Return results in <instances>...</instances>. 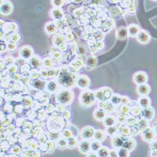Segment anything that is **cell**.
I'll return each instance as SVG.
<instances>
[{
	"mask_svg": "<svg viewBox=\"0 0 157 157\" xmlns=\"http://www.w3.org/2000/svg\"><path fill=\"white\" fill-rule=\"evenodd\" d=\"M78 85L81 88H86L89 85V80L87 79V77L80 78L78 82Z\"/></svg>",
	"mask_w": 157,
	"mask_h": 157,
	"instance_id": "cell-14",
	"label": "cell"
},
{
	"mask_svg": "<svg viewBox=\"0 0 157 157\" xmlns=\"http://www.w3.org/2000/svg\"><path fill=\"white\" fill-rule=\"evenodd\" d=\"M119 35H120V37L121 38H124L126 35V30L125 28H122L121 30H120L119 32Z\"/></svg>",
	"mask_w": 157,
	"mask_h": 157,
	"instance_id": "cell-26",
	"label": "cell"
},
{
	"mask_svg": "<svg viewBox=\"0 0 157 157\" xmlns=\"http://www.w3.org/2000/svg\"><path fill=\"white\" fill-rule=\"evenodd\" d=\"M56 85L54 82H51L49 85V89L50 91H55V90L56 89Z\"/></svg>",
	"mask_w": 157,
	"mask_h": 157,
	"instance_id": "cell-29",
	"label": "cell"
},
{
	"mask_svg": "<svg viewBox=\"0 0 157 157\" xmlns=\"http://www.w3.org/2000/svg\"><path fill=\"white\" fill-rule=\"evenodd\" d=\"M138 105L142 109L151 106V100L150 97L147 96H141L138 99Z\"/></svg>",
	"mask_w": 157,
	"mask_h": 157,
	"instance_id": "cell-5",
	"label": "cell"
},
{
	"mask_svg": "<svg viewBox=\"0 0 157 157\" xmlns=\"http://www.w3.org/2000/svg\"><path fill=\"white\" fill-rule=\"evenodd\" d=\"M111 102L114 104H118L120 102H121V98L120 96H118V95L115 94L111 97Z\"/></svg>",
	"mask_w": 157,
	"mask_h": 157,
	"instance_id": "cell-23",
	"label": "cell"
},
{
	"mask_svg": "<svg viewBox=\"0 0 157 157\" xmlns=\"http://www.w3.org/2000/svg\"><path fill=\"white\" fill-rule=\"evenodd\" d=\"M97 155L96 153H90L87 155V156H97Z\"/></svg>",
	"mask_w": 157,
	"mask_h": 157,
	"instance_id": "cell-32",
	"label": "cell"
},
{
	"mask_svg": "<svg viewBox=\"0 0 157 157\" xmlns=\"http://www.w3.org/2000/svg\"><path fill=\"white\" fill-rule=\"evenodd\" d=\"M108 133L109 135H113V133L115 132V128H114L113 126H109L108 128Z\"/></svg>",
	"mask_w": 157,
	"mask_h": 157,
	"instance_id": "cell-28",
	"label": "cell"
},
{
	"mask_svg": "<svg viewBox=\"0 0 157 157\" xmlns=\"http://www.w3.org/2000/svg\"><path fill=\"white\" fill-rule=\"evenodd\" d=\"M141 114L144 118L146 119L148 121H151L155 116V111L153 108L150 106L147 108L143 109Z\"/></svg>",
	"mask_w": 157,
	"mask_h": 157,
	"instance_id": "cell-3",
	"label": "cell"
},
{
	"mask_svg": "<svg viewBox=\"0 0 157 157\" xmlns=\"http://www.w3.org/2000/svg\"><path fill=\"white\" fill-rule=\"evenodd\" d=\"M156 134L154 131L153 128H149L148 129L146 130L145 131L142 132L141 138L146 142H151L155 140Z\"/></svg>",
	"mask_w": 157,
	"mask_h": 157,
	"instance_id": "cell-2",
	"label": "cell"
},
{
	"mask_svg": "<svg viewBox=\"0 0 157 157\" xmlns=\"http://www.w3.org/2000/svg\"><path fill=\"white\" fill-rule=\"evenodd\" d=\"M137 93L140 96H148L151 91V87L148 84H143L138 85L136 88Z\"/></svg>",
	"mask_w": 157,
	"mask_h": 157,
	"instance_id": "cell-4",
	"label": "cell"
},
{
	"mask_svg": "<svg viewBox=\"0 0 157 157\" xmlns=\"http://www.w3.org/2000/svg\"><path fill=\"white\" fill-rule=\"evenodd\" d=\"M149 121L147 120L146 119L143 118L141 121H140V129L141 130V131H144L148 129L150 127V123L148 122Z\"/></svg>",
	"mask_w": 157,
	"mask_h": 157,
	"instance_id": "cell-13",
	"label": "cell"
},
{
	"mask_svg": "<svg viewBox=\"0 0 157 157\" xmlns=\"http://www.w3.org/2000/svg\"><path fill=\"white\" fill-rule=\"evenodd\" d=\"M115 118L113 116H108L104 118L103 120V123L104 125L107 127L112 126L114 125L115 123Z\"/></svg>",
	"mask_w": 157,
	"mask_h": 157,
	"instance_id": "cell-10",
	"label": "cell"
},
{
	"mask_svg": "<svg viewBox=\"0 0 157 157\" xmlns=\"http://www.w3.org/2000/svg\"><path fill=\"white\" fill-rule=\"evenodd\" d=\"M153 130H154V131L155 133L156 134V136H157V121L155 123V125H154V127L153 128Z\"/></svg>",
	"mask_w": 157,
	"mask_h": 157,
	"instance_id": "cell-31",
	"label": "cell"
},
{
	"mask_svg": "<svg viewBox=\"0 0 157 157\" xmlns=\"http://www.w3.org/2000/svg\"><path fill=\"white\" fill-rule=\"evenodd\" d=\"M94 130L92 127H86L82 131V138L84 139H90L94 135Z\"/></svg>",
	"mask_w": 157,
	"mask_h": 157,
	"instance_id": "cell-8",
	"label": "cell"
},
{
	"mask_svg": "<svg viewBox=\"0 0 157 157\" xmlns=\"http://www.w3.org/2000/svg\"><path fill=\"white\" fill-rule=\"evenodd\" d=\"M109 151L108 148H106V147H102L99 150L97 151V155L99 156H103V157H105V156H108L109 155Z\"/></svg>",
	"mask_w": 157,
	"mask_h": 157,
	"instance_id": "cell-17",
	"label": "cell"
},
{
	"mask_svg": "<svg viewBox=\"0 0 157 157\" xmlns=\"http://www.w3.org/2000/svg\"><path fill=\"white\" fill-rule=\"evenodd\" d=\"M130 155V150H128V149L124 148H120L118 150V156H121V157H126V156H129Z\"/></svg>",
	"mask_w": 157,
	"mask_h": 157,
	"instance_id": "cell-18",
	"label": "cell"
},
{
	"mask_svg": "<svg viewBox=\"0 0 157 157\" xmlns=\"http://www.w3.org/2000/svg\"><path fill=\"white\" fill-rule=\"evenodd\" d=\"M128 32L131 37H135L138 34L139 28L135 25H131L128 28Z\"/></svg>",
	"mask_w": 157,
	"mask_h": 157,
	"instance_id": "cell-15",
	"label": "cell"
},
{
	"mask_svg": "<svg viewBox=\"0 0 157 157\" xmlns=\"http://www.w3.org/2000/svg\"><path fill=\"white\" fill-rule=\"evenodd\" d=\"M9 4H3L2 7L1 8V11H2V12L3 13L7 14L9 11H10V7H9Z\"/></svg>",
	"mask_w": 157,
	"mask_h": 157,
	"instance_id": "cell-25",
	"label": "cell"
},
{
	"mask_svg": "<svg viewBox=\"0 0 157 157\" xmlns=\"http://www.w3.org/2000/svg\"><path fill=\"white\" fill-rule=\"evenodd\" d=\"M82 101L86 104H92L94 102V96L93 93L86 92L83 95Z\"/></svg>",
	"mask_w": 157,
	"mask_h": 157,
	"instance_id": "cell-9",
	"label": "cell"
},
{
	"mask_svg": "<svg viewBox=\"0 0 157 157\" xmlns=\"http://www.w3.org/2000/svg\"><path fill=\"white\" fill-rule=\"evenodd\" d=\"M133 80H134V82L137 85H140L145 84L148 82V77L146 73H145V72H142V71H140V72H138L134 74Z\"/></svg>",
	"mask_w": 157,
	"mask_h": 157,
	"instance_id": "cell-1",
	"label": "cell"
},
{
	"mask_svg": "<svg viewBox=\"0 0 157 157\" xmlns=\"http://www.w3.org/2000/svg\"><path fill=\"white\" fill-rule=\"evenodd\" d=\"M94 115L95 118L97 120H103L106 117V113L103 109H96L95 110Z\"/></svg>",
	"mask_w": 157,
	"mask_h": 157,
	"instance_id": "cell-11",
	"label": "cell"
},
{
	"mask_svg": "<svg viewBox=\"0 0 157 157\" xmlns=\"http://www.w3.org/2000/svg\"><path fill=\"white\" fill-rule=\"evenodd\" d=\"M62 82L64 84V85H69L70 83H72V79L71 78L70 76L67 74L64 75V76L62 78Z\"/></svg>",
	"mask_w": 157,
	"mask_h": 157,
	"instance_id": "cell-22",
	"label": "cell"
},
{
	"mask_svg": "<svg viewBox=\"0 0 157 157\" xmlns=\"http://www.w3.org/2000/svg\"><path fill=\"white\" fill-rule=\"evenodd\" d=\"M26 50H23L22 51V56L23 57H25V58H28V57H30V51L27 50V51L26 52L25 51Z\"/></svg>",
	"mask_w": 157,
	"mask_h": 157,
	"instance_id": "cell-27",
	"label": "cell"
},
{
	"mask_svg": "<svg viewBox=\"0 0 157 157\" xmlns=\"http://www.w3.org/2000/svg\"><path fill=\"white\" fill-rule=\"evenodd\" d=\"M94 137L96 140H98L99 141H102L104 140V138H105L106 136H105V134H104V131H103V130H99L94 132Z\"/></svg>",
	"mask_w": 157,
	"mask_h": 157,
	"instance_id": "cell-12",
	"label": "cell"
},
{
	"mask_svg": "<svg viewBox=\"0 0 157 157\" xmlns=\"http://www.w3.org/2000/svg\"><path fill=\"white\" fill-rule=\"evenodd\" d=\"M113 143L114 146H115L116 148H120V147L122 146L123 142L122 139L120 138V137H116L113 139Z\"/></svg>",
	"mask_w": 157,
	"mask_h": 157,
	"instance_id": "cell-20",
	"label": "cell"
},
{
	"mask_svg": "<svg viewBox=\"0 0 157 157\" xmlns=\"http://www.w3.org/2000/svg\"><path fill=\"white\" fill-rule=\"evenodd\" d=\"M79 149L82 153H87L91 149V143L87 140H82L79 144Z\"/></svg>",
	"mask_w": 157,
	"mask_h": 157,
	"instance_id": "cell-7",
	"label": "cell"
},
{
	"mask_svg": "<svg viewBox=\"0 0 157 157\" xmlns=\"http://www.w3.org/2000/svg\"><path fill=\"white\" fill-rule=\"evenodd\" d=\"M133 143H135V141L133 140H128L123 145V147H124V148H126V149H128V150H133V148H134V147L135 146V144H133Z\"/></svg>",
	"mask_w": 157,
	"mask_h": 157,
	"instance_id": "cell-19",
	"label": "cell"
},
{
	"mask_svg": "<svg viewBox=\"0 0 157 157\" xmlns=\"http://www.w3.org/2000/svg\"><path fill=\"white\" fill-rule=\"evenodd\" d=\"M150 150L151 151L156 152L157 153V140H154L151 142Z\"/></svg>",
	"mask_w": 157,
	"mask_h": 157,
	"instance_id": "cell-24",
	"label": "cell"
},
{
	"mask_svg": "<svg viewBox=\"0 0 157 157\" xmlns=\"http://www.w3.org/2000/svg\"><path fill=\"white\" fill-rule=\"evenodd\" d=\"M101 148V144L99 141L95 140L91 143V149L92 151H98Z\"/></svg>",
	"mask_w": 157,
	"mask_h": 157,
	"instance_id": "cell-16",
	"label": "cell"
},
{
	"mask_svg": "<svg viewBox=\"0 0 157 157\" xmlns=\"http://www.w3.org/2000/svg\"><path fill=\"white\" fill-rule=\"evenodd\" d=\"M109 156H118V152L115 150H111L109 151Z\"/></svg>",
	"mask_w": 157,
	"mask_h": 157,
	"instance_id": "cell-30",
	"label": "cell"
},
{
	"mask_svg": "<svg viewBox=\"0 0 157 157\" xmlns=\"http://www.w3.org/2000/svg\"><path fill=\"white\" fill-rule=\"evenodd\" d=\"M150 35L145 31H141L138 34V40L141 44H147L150 42Z\"/></svg>",
	"mask_w": 157,
	"mask_h": 157,
	"instance_id": "cell-6",
	"label": "cell"
},
{
	"mask_svg": "<svg viewBox=\"0 0 157 157\" xmlns=\"http://www.w3.org/2000/svg\"><path fill=\"white\" fill-rule=\"evenodd\" d=\"M59 100L62 103H67L69 101V95L67 92H64L62 94H60V96H59Z\"/></svg>",
	"mask_w": 157,
	"mask_h": 157,
	"instance_id": "cell-21",
	"label": "cell"
}]
</instances>
